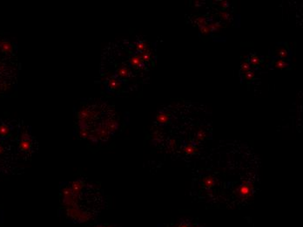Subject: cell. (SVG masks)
Returning a JSON list of instances; mask_svg holds the SVG:
<instances>
[{"label":"cell","mask_w":303,"mask_h":227,"mask_svg":"<svg viewBox=\"0 0 303 227\" xmlns=\"http://www.w3.org/2000/svg\"><path fill=\"white\" fill-rule=\"evenodd\" d=\"M32 140L31 137L28 138H25V139H21L18 143V148L20 151L25 152V153H28L31 150L32 148Z\"/></svg>","instance_id":"1"},{"label":"cell","mask_w":303,"mask_h":227,"mask_svg":"<svg viewBox=\"0 0 303 227\" xmlns=\"http://www.w3.org/2000/svg\"><path fill=\"white\" fill-rule=\"evenodd\" d=\"M174 227H201L200 226H199L198 224L189 220V219H183V220H180L179 222V224H177L176 226Z\"/></svg>","instance_id":"2"},{"label":"cell","mask_w":303,"mask_h":227,"mask_svg":"<svg viewBox=\"0 0 303 227\" xmlns=\"http://www.w3.org/2000/svg\"><path fill=\"white\" fill-rule=\"evenodd\" d=\"M0 48L1 50L5 53V54H10L12 52V49H13V46L12 45V43L8 42V41H3L0 43Z\"/></svg>","instance_id":"3"},{"label":"cell","mask_w":303,"mask_h":227,"mask_svg":"<svg viewBox=\"0 0 303 227\" xmlns=\"http://www.w3.org/2000/svg\"><path fill=\"white\" fill-rule=\"evenodd\" d=\"M130 62H131V64H132V66H134V67H143V60H142L141 56H139V55L133 56V57L131 58Z\"/></svg>","instance_id":"4"},{"label":"cell","mask_w":303,"mask_h":227,"mask_svg":"<svg viewBox=\"0 0 303 227\" xmlns=\"http://www.w3.org/2000/svg\"><path fill=\"white\" fill-rule=\"evenodd\" d=\"M156 120H157V121H158V123H160V124H166V123L168 122L169 117H168V115H167L166 114H165V113H160V114H158V115H157Z\"/></svg>","instance_id":"5"},{"label":"cell","mask_w":303,"mask_h":227,"mask_svg":"<svg viewBox=\"0 0 303 227\" xmlns=\"http://www.w3.org/2000/svg\"><path fill=\"white\" fill-rule=\"evenodd\" d=\"M10 133H11V129L7 125H4V124L0 125V135L1 136H7Z\"/></svg>","instance_id":"6"},{"label":"cell","mask_w":303,"mask_h":227,"mask_svg":"<svg viewBox=\"0 0 303 227\" xmlns=\"http://www.w3.org/2000/svg\"><path fill=\"white\" fill-rule=\"evenodd\" d=\"M275 66L277 68H279V69H285V68H287V67H288V63L285 60H276L275 63Z\"/></svg>","instance_id":"7"},{"label":"cell","mask_w":303,"mask_h":227,"mask_svg":"<svg viewBox=\"0 0 303 227\" xmlns=\"http://www.w3.org/2000/svg\"><path fill=\"white\" fill-rule=\"evenodd\" d=\"M195 22L197 24L199 27L200 26H207L208 25L207 24V20L205 17H198L197 18L195 19Z\"/></svg>","instance_id":"8"},{"label":"cell","mask_w":303,"mask_h":227,"mask_svg":"<svg viewBox=\"0 0 303 227\" xmlns=\"http://www.w3.org/2000/svg\"><path fill=\"white\" fill-rule=\"evenodd\" d=\"M209 27H210L211 32H218L222 27V25L219 22H212L211 24H209Z\"/></svg>","instance_id":"9"},{"label":"cell","mask_w":303,"mask_h":227,"mask_svg":"<svg viewBox=\"0 0 303 227\" xmlns=\"http://www.w3.org/2000/svg\"><path fill=\"white\" fill-rule=\"evenodd\" d=\"M251 65L248 61H242L241 63V72L244 73H247L248 72L250 71Z\"/></svg>","instance_id":"10"},{"label":"cell","mask_w":303,"mask_h":227,"mask_svg":"<svg viewBox=\"0 0 303 227\" xmlns=\"http://www.w3.org/2000/svg\"><path fill=\"white\" fill-rule=\"evenodd\" d=\"M146 45H145V43H144V42H139V43H137L136 44V48H137V50L138 51H139V52H145L146 51Z\"/></svg>","instance_id":"11"},{"label":"cell","mask_w":303,"mask_h":227,"mask_svg":"<svg viewBox=\"0 0 303 227\" xmlns=\"http://www.w3.org/2000/svg\"><path fill=\"white\" fill-rule=\"evenodd\" d=\"M249 61H250V63H252V64L254 65V66H257V65H259V64L261 63L260 58H259L258 56H256V55H252L250 57Z\"/></svg>","instance_id":"12"},{"label":"cell","mask_w":303,"mask_h":227,"mask_svg":"<svg viewBox=\"0 0 303 227\" xmlns=\"http://www.w3.org/2000/svg\"><path fill=\"white\" fill-rule=\"evenodd\" d=\"M129 74V70L127 68H120L118 71V75L120 77H126Z\"/></svg>","instance_id":"13"},{"label":"cell","mask_w":303,"mask_h":227,"mask_svg":"<svg viewBox=\"0 0 303 227\" xmlns=\"http://www.w3.org/2000/svg\"><path fill=\"white\" fill-rule=\"evenodd\" d=\"M219 15H220V17L222 19H224V20H228V21H229L230 18H231V15L228 13V12H225V11L220 12H219Z\"/></svg>","instance_id":"14"},{"label":"cell","mask_w":303,"mask_h":227,"mask_svg":"<svg viewBox=\"0 0 303 227\" xmlns=\"http://www.w3.org/2000/svg\"><path fill=\"white\" fill-rule=\"evenodd\" d=\"M277 54H278V55L280 57V58H287L288 57V51L286 50V49H284V48H281V49H279L278 51H277Z\"/></svg>","instance_id":"15"},{"label":"cell","mask_w":303,"mask_h":227,"mask_svg":"<svg viewBox=\"0 0 303 227\" xmlns=\"http://www.w3.org/2000/svg\"><path fill=\"white\" fill-rule=\"evenodd\" d=\"M199 31H200L201 33H209L211 32L210 31V27H209V24L207 25V26L199 27Z\"/></svg>","instance_id":"16"},{"label":"cell","mask_w":303,"mask_h":227,"mask_svg":"<svg viewBox=\"0 0 303 227\" xmlns=\"http://www.w3.org/2000/svg\"><path fill=\"white\" fill-rule=\"evenodd\" d=\"M245 78L248 80H253V79L254 78V73H253V71H249V72H248L247 73H245Z\"/></svg>","instance_id":"17"},{"label":"cell","mask_w":303,"mask_h":227,"mask_svg":"<svg viewBox=\"0 0 303 227\" xmlns=\"http://www.w3.org/2000/svg\"><path fill=\"white\" fill-rule=\"evenodd\" d=\"M219 5H220L221 8L226 9V8H227V7L229 6V3H228L227 1H220V2H219Z\"/></svg>","instance_id":"18"},{"label":"cell","mask_w":303,"mask_h":227,"mask_svg":"<svg viewBox=\"0 0 303 227\" xmlns=\"http://www.w3.org/2000/svg\"><path fill=\"white\" fill-rule=\"evenodd\" d=\"M4 152V146L0 143V155H2Z\"/></svg>","instance_id":"19"},{"label":"cell","mask_w":303,"mask_h":227,"mask_svg":"<svg viewBox=\"0 0 303 227\" xmlns=\"http://www.w3.org/2000/svg\"><path fill=\"white\" fill-rule=\"evenodd\" d=\"M199 5H201V4H200V2L196 1V2H195V6H199Z\"/></svg>","instance_id":"20"}]
</instances>
